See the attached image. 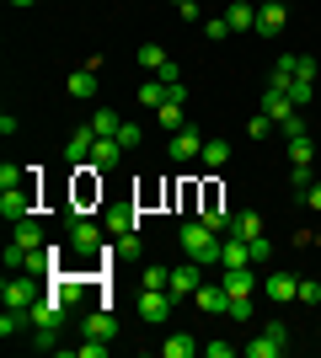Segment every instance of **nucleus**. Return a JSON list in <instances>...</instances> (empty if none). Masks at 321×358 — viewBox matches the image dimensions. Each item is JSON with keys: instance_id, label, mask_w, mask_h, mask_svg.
<instances>
[{"instance_id": "obj_1", "label": "nucleus", "mask_w": 321, "mask_h": 358, "mask_svg": "<svg viewBox=\"0 0 321 358\" xmlns=\"http://www.w3.org/2000/svg\"><path fill=\"white\" fill-rule=\"evenodd\" d=\"M183 252H187V262H199V268H214L220 262V236H214L204 220H193V224H183Z\"/></svg>"}, {"instance_id": "obj_2", "label": "nucleus", "mask_w": 321, "mask_h": 358, "mask_svg": "<svg viewBox=\"0 0 321 358\" xmlns=\"http://www.w3.org/2000/svg\"><path fill=\"white\" fill-rule=\"evenodd\" d=\"M32 203H38V187H32V177H22L16 182V187H6V193H0V214H6V220H32Z\"/></svg>"}, {"instance_id": "obj_3", "label": "nucleus", "mask_w": 321, "mask_h": 358, "mask_svg": "<svg viewBox=\"0 0 321 358\" xmlns=\"http://www.w3.org/2000/svg\"><path fill=\"white\" fill-rule=\"evenodd\" d=\"M27 321H32V331H59V321H64V289H54L48 299H32Z\"/></svg>"}, {"instance_id": "obj_4", "label": "nucleus", "mask_w": 321, "mask_h": 358, "mask_svg": "<svg viewBox=\"0 0 321 358\" xmlns=\"http://www.w3.org/2000/svg\"><path fill=\"white\" fill-rule=\"evenodd\" d=\"M0 299H6L11 310H32V299H38V289H32V273H27V278H22V273H6Z\"/></svg>"}, {"instance_id": "obj_5", "label": "nucleus", "mask_w": 321, "mask_h": 358, "mask_svg": "<svg viewBox=\"0 0 321 358\" xmlns=\"http://www.w3.org/2000/svg\"><path fill=\"white\" fill-rule=\"evenodd\" d=\"M284 343H290V331L278 327V321H268V331H257V337L246 343V358H278Z\"/></svg>"}, {"instance_id": "obj_6", "label": "nucleus", "mask_w": 321, "mask_h": 358, "mask_svg": "<svg viewBox=\"0 0 321 358\" xmlns=\"http://www.w3.org/2000/svg\"><path fill=\"white\" fill-rule=\"evenodd\" d=\"M171 305H177V299H171V289H145V294H139V321L161 327V321L171 315Z\"/></svg>"}, {"instance_id": "obj_7", "label": "nucleus", "mask_w": 321, "mask_h": 358, "mask_svg": "<svg viewBox=\"0 0 321 358\" xmlns=\"http://www.w3.org/2000/svg\"><path fill=\"white\" fill-rule=\"evenodd\" d=\"M171 299H193L204 289V273H199V262H183V268H171Z\"/></svg>"}, {"instance_id": "obj_8", "label": "nucleus", "mask_w": 321, "mask_h": 358, "mask_svg": "<svg viewBox=\"0 0 321 358\" xmlns=\"http://www.w3.org/2000/svg\"><path fill=\"white\" fill-rule=\"evenodd\" d=\"M199 155H204V134L183 123V134H171V161L187 166V161H199Z\"/></svg>"}, {"instance_id": "obj_9", "label": "nucleus", "mask_w": 321, "mask_h": 358, "mask_svg": "<svg viewBox=\"0 0 321 358\" xmlns=\"http://www.w3.org/2000/svg\"><path fill=\"white\" fill-rule=\"evenodd\" d=\"M70 252H80V257L102 252V230H97L92 220H76V224H70Z\"/></svg>"}, {"instance_id": "obj_10", "label": "nucleus", "mask_w": 321, "mask_h": 358, "mask_svg": "<svg viewBox=\"0 0 321 358\" xmlns=\"http://www.w3.org/2000/svg\"><path fill=\"white\" fill-rule=\"evenodd\" d=\"M123 155H129V150H123L113 134H107V139H97V145H92V171H113V166H118Z\"/></svg>"}, {"instance_id": "obj_11", "label": "nucleus", "mask_w": 321, "mask_h": 358, "mask_svg": "<svg viewBox=\"0 0 321 358\" xmlns=\"http://www.w3.org/2000/svg\"><path fill=\"white\" fill-rule=\"evenodd\" d=\"M220 268H252V246L241 236H225L220 241Z\"/></svg>"}, {"instance_id": "obj_12", "label": "nucleus", "mask_w": 321, "mask_h": 358, "mask_svg": "<svg viewBox=\"0 0 321 358\" xmlns=\"http://www.w3.org/2000/svg\"><path fill=\"white\" fill-rule=\"evenodd\" d=\"M92 145H97V129H92V123H80V129H76V134H70V139H64V161H86V155H92Z\"/></svg>"}, {"instance_id": "obj_13", "label": "nucleus", "mask_w": 321, "mask_h": 358, "mask_svg": "<svg viewBox=\"0 0 321 358\" xmlns=\"http://www.w3.org/2000/svg\"><path fill=\"white\" fill-rule=\"evenodd\" d=\"M193 305H199V310H209V315H225V310H230V294H225V284H204L199 294H193Z\"/></svg>"}, {"instance_id": "obj_14", "label": "nucleus", "mask_w": 321, "mask_h": 358, "mask_svg": "<svg viewBox=\"0 0 321 358\" xmlns=\"http://www.w3.org/2000/svg\"><path fill=\"white\" fill-rule=\"evenodd\" d=\"M262 113H268L273 123H290L294 113H300V107H294L290 96H284V91H273V86H268V91H262Z\"/></svg>"}, {"instance_id": "obj_15", "label": "nucleus", "mask_w": 321, "mask_h": 358, "mask_svg": "<svg viewBox=\"0 0 321 358\" xmlns=\"http://www.w3.org/2000/svg\"><path fill=\"white\" fill-rule=\"evenodd\" d=\"M225 22H230V32H257V6H252V0H236L225 11Z\"/></svg>"}, {"instance_id": "obj_16", "label": "nucleus", "mask_w": 321, "mask_h": 358, "mask_svg": "<svg viewBox=\"0 0 321 358\" xmlns=\"http://www.w3.org/2000/svg\"><path fill=\"white\" fill-rule=\"evenodd\" d=\"M225 294H257V273L252 268H225Z\"/></svg>"}, {"instance_id": "obj_17", "label": "nucleus", "mask_w": 321, "mask_h": 358, "mask_svg": "<svg viewBox=\"0 0 321 358\" xmlns=\"http://www.w3.org/2000/svg\"><path fill=\"white\" fill-rule=\"evenodd\" d=\"M64 91H70V96H80V102H86V96H97V70H92V64H86V70H76L70 80H64Z\"/></svg>"}, {"instance_id": "obj_18", "label": "nucleus", "mask_w": 321, "mask_h": 358, "mask_svg": "<svg viewBox=\"0 0 321 358\" xmlns=\"http://www.w3.org/2000/svg\"><path fill=\"white\" fill-rule=\"evenodd\" d=\"M257 32L262 38H278L284 32V6H257Z\"/></svg>"}, {"instance_id": "obj_19", "label": "nucleus", "mask_w": 321, "mask_h": 358, "mask_svg": "<svg viewBox=\"0 0 321 358\" xmlns=\"http://www.w3.org/2000/svg\"><path fill=\"white\" fill-rule=\"evenodd\" d=\"M294 294H300L294 273H268V299H294Z\"/></svg>"}, {"instance_id": "obj_20", "label": "nucleus", "mask_w": 321, "mask_h": 358, "mask_svg": "<svg viewBox=\"0 0 321 358\" xmlns=\"http://www.w3.org/2000/svg\"><path fill=\"white\" fill-rule=\"evenodd\" d=\"M86 337H118V321H113V310H92V315H86Z\"/></svg>"}, {"instance_id": "obj_21", "label": "nucleus", "mask_w": 321, "mask_h": 358, "mask_svg": "<svg viewBox=\"0 0 321 358\" xmlns=\"http://www.w3.org/2000/svg\"><path fill=\"white\" fill-rule=\"evenodd\" d=\"M161 353H166V358H193V353H199V337L177 331V337H166V343H161Z\"/></svg>"}, {"instance_id": "obj_22", "label": "nucleus", "mask_w": 321, "mask_h": 358, "mask_svg": "<svg viewBox=\"0 0 321 358\" xmlns=\"http://www.w3.org/2000/svg\"><path fill=\"white\" fill-rule=\"evenodd\" d=\"M16 246H27V252H43V230H38V220H16Z\"/></svg>"}, {"instance_id": "obj_23", "label": "nucleus", "mask_w": 321, "mask_h": 358, "mask_svg": "<svg viewBox=\"0 0 321 358\" xmlns=\"http://www.w3.org/2000/svg\"><path fill=\"white\" fill-rule=\"evenodd\" d=\"M199 161L209 166V171H220V166L230 161V145H225V139H204V155H199Z\"/></svg>"}, {"instance_id": "obj_24", "label": "nucleus", "mask_w": 321, "mask_h": 358, "mask_svg": "<svg viewBox=\"0 0 321 358\" xmlns=\"http://www.w3.org/2000/svg\"><path fill=\"white\" fill-rule=\"evenodd\" d=\"M230 236H241V241L262 236V214H236V224H230Z\"/></svg>"}, {"instance_id": "obj_25", "label": "nucleus", "mask_w": 321, "mask_h": 358, "mask_svg": "<svg viewBox=\"0 0 321 358\" xmlns=\"http://www.w3.org/2000/svg\"><path fill=\"white\" fill-rule=\"evenodd\" d=\"M118 113H113V107H97V118H92V129H97V139H107V134H118Z\"/></svg>"}, {"instance_id": "obj_26", "label": "nucleus", "mask_w": 321, "mask_h": 358, "mask_svg": "<svg viewBox=\"0 0 321 358\" xmlns=\"http://www.w3.org/2000/svg\"><path fill=\"white\" fill-rule=\"evenodd\" d=\"M290 161H294V166H311V161H316V145H311V134L290 139Z\"/></svg>"}, {"instance_id": "obj_27", "label": "nucleus", "mask_w": 321, "mask_h": 358, "mask_svg": "<svg viewBox=\"0 0 321 358\" xmlns=\"http://www.w3.org/2000/svg\"><path fill=\"white\" fill-rule=\"evenodd\" d=\"M139 64H145V70H161V64H166V48L161 43H139Z\"/></svg>"}, {"instance_id": "obj_28", "label": "nucleus", "mask_w": 321, "mask_h": 358, "mask_svg": "<svg viewBox=\"0 0 321 358\" xmlns=\"http://www.w3.org/2000/svg\"><path fill=\"white\" fill-rule=\"evenodd\" d=\"M22 321H27V310H11V305H6V315H0V337H16Z\"/></svg>"}, {"instance_id": "obj_29", "label": "nucleus", "mask_w": 321, "mask_h": 358, "mask_svg": "<svg viewBox=\"0 0 321 358\" xmlns=\"http://www.w3.org/2000/svg\"><path fill=\"white\" fill-rule=\"evenodd\" d=\"M311 91H316L311 80H290V86H284V96H290L294 107H306V102H311Z\"/></svg>"}, {"instance_id": "obj_30", "label": "nucleus", "mask_w": 321, "mask_h": 358, "mask_svg": "<svg viewBox=\"0 0 321 358\" xmlns=\"http://www.w3.org/2000/svg\"><path fill=\"white\" fill-rule=\"evenodd\" d=\"M113 139H118L123 150H134L139 139H145V129H139V123H118V134H113Z\"/></svg>"}, {"instance_id": "obj_31", "label": "nucleus", "mask_w": 321, "mask_h": 358, "mask_svg": "<svg viewBox=\"0 0 321 358\" xmlns=\"http://www.w3.org/2000/svg\"><path fill=\"white\" fill-rule=\"evenodd\" d=\"M139 102H145V107H161V102H166V80H155V86H139Z\"/></svg>"}, {"instance_id": "obj_32", "label": "nucleus", "mask_w": 321, "mask_h": 358, "mask_svg": "<svg viewBox=\"0 0 321 358\" xmlns=\"http://www.w3.org/2000/svg\"><path fill=\"white\" fill-rule=\"evenodd\" d=\"M273 129H278V123L268 118V113H257V118L246 123V134H252V139H268V134H273Z\"/></svg>"}, {"instance_id": "obj_33", "label": "nucleus", "mask_w": 321, "mask_h": 358, "mask_svg": "<svg viewBox=\"0 0 321 358\" xmlns=\"http://www.w3.org/2000/svg\"><path fill=\"white\" fill-rule=\"evenodd\" d=\"M225 315H230V321H252V294H236Z\"/></svg>"}, {"instance_id": "obj_34", "label": "nucleus", "mask_w": 321, "mask_h": 358, "mask_svg": "<svg viewBox=\"0 0 321 358\" xmlns=\"http://www.w3.org/2000/svg\"><path fill=\"white\" fill-rule=\"evenodd\" d=\"M204 32H209L214 43H225V38H230V22H225V16H209V22H204Z\"/></svg>"}, {"instance_id": "obj_35", "label": "nucleus", "mask_w": 321, "mask_h": 358, "mask_svg": "<svg viewBox=\"0 0 321 358\" xmlns=\"http://www.w3.org/2000/svg\"><path fill=\"white\" fill-rule=\"evenodd\" d=\"M155 113H161V123H166V129H177V123H183V102H161Z\"/></svg>"}, {"instance_id": "obj_36", "label": "nucleus", "mask_w": 321, "mask_h": 358, "mask_svg": "<svg viewBox=\"0 0 321 358\" xmlns=\"http://www.w3.org/2000/svg\"><path fill=\"white\" fill-rule=\"evenodd\" d=\"M294 198H300L306 209H316V214H321V182H311V187H300V193H294Z\"/></svg>"}, {"instance_id": "obj_37", "label": "nucleus", "mask_w": 321, "mask_h": 358, "mask_svg": "<svg viewBox=\"0 0 321 358\" xmlns=\"http://www.w3.org/2000/svg\"><path fill=\"white\" fill-rule=\"evenodd\" d=\"M294 299H300V305H316V299H321V284H316V278H300V294H294Z\"/></svg>"}, {"instance_id": "obj_38", "label": "nucleus", "mask_w": 321, "mask_h": 358, "mask_svg": "<svg viewBox=\"0 0 321 358\" xmlns=\"http://www.w3.org/2000/svg\"><path fill=\"white\" fill-rule=\"evenodd\" d=\"M76 353H80V358H107V337H92V343H80Z\"/></svg>"}, {"instance_id": "obj_39", "label": "nucleus", "mask_w": 321, "mask_h": 358, "mask_svg": "<svg viewBox=\"0 0 321 358\" xmlns=\"http://www.w3.org/2000/svg\"><path fill=\"white\" fill-rule=\"evenodd\" d=\"M246 246H252V262H268V257H273V246H268V236H252V241H246Z\"/></svg>"}, {"instance_id": "obj_40", "label": "nucleus", "mask_w": 321, "mask_h": 358, "mask_svg": "<svg viewBox=\"0 0 321 358\" xmlns=\"http://www.w3.org/2000/svg\"><path fill=\"white\" fill-rule=\"evenodd\" d=\"M166 284H171L166 268H145V289H166Z\"/></svg>"}, {"instance_id": "obj_41", "label": "nucleus", "mask_w": 321, "mask_h": 358, "mask_svg": "<svg viewBox=\"0 0 321 358\" xmlns=\"http://www.w3.org/2000/svg\"><path fill=\"white\" fill-rule=\"evenodd\" d=\"M27 177V171H22V166H0V193H6V187H16V182Z\"/></svg>"}, {"instance_id": "obj_42", "label": "nucleus", "mask_w": 321, "mask_h": 358, "mask_svg": "<svg viewBox=\"0 0 321 358\" xmlns=\"http://www.w3.org/2000/svg\"><path fill=\"white\" fill-rule=\"evenodd\" d=\"M107 230H118V236H129V230H134V214H107Z\"/></svg>"}, {"instance_id": "obj_43", "label": "nucleus", "mask_w": 321, "mask_h": 358, "mask_svg": "<svg viewBox=\"0 0 321 358\" xmlns=\"http://www.w3.org/2000/svg\"><path fill=\"white\" fill-rule=\"evenodd\" d=\"M155 80H166V86H177V80H183V64H161V70H155Z\"/></svg>"}, {"instance_id": "obj_44", "label": "nucleus", "mask_w": 321, "mask_h": 358, "mask_svg": "<svg viewBox=\"0 0 321 358\" xmlns=\"http://www.w3.org/2000/svg\"><path fill=\"white\" fill-rule=\"evenodd\" d=\"M294 80H311V86H316V59H294Z\"/></svg>"}, {"instance_id": "obj_45", "label": "nucleus", "mask_w": 321, "mask_h": 358, "mask_svg": "<svg viewBox=\"0 0 321 358\" xmlns=\"http://www.w3.org/2000/svg\"><path fill=\"white\" fill-rule=\"evenodd\" d=\"M278 129H284L290 139H300V134H306V113H294V118H290V123H278Z\"/></svg>"}, {"instance_id": "obj_46", "label": "nucleus", "mask_w": 321, "mask_h": 358, "mask_svg": "<svg viewBox=\"0 0 321 358\" xmlns=\"http://www.w3.org/2000/svg\"><path fill=\"white\" fill-rule=\"evenodd\" d=\"M171 6H177L183 16H199V0H171Z\"/></svg>"}, {"instance_id": "obj_47", "label": "nucleus", "mask_w": 321, "mask_h": 358, "mask_svg": "<svg viewBox=\"0 0 321 358\" xmlns=\"http://www.w3.org/2000/svg\"><path fill=\"white\" fill-rule=\"evenodd\" d=\"M11 6H38V0H11Z\"/></svg>"}, {"instance_id": "obj_48", "label": "nucleus", "mask_w": 321, "mask_h": 358, "mask_svg": "<svg viewBox=\"0 0 321 358\" xmlns=\"http://www.w3.org/2000/svg\"><path fill=\"white\" fill-rule=\"evenodd\" d=\"M262 6H284V0H262Z\"/></svg>"}, {"instance_id": "obj_49", "label": "nucleus", "mask_w": 321, "mask_h": 358, "mask_svg": "<svg viewBox=\"0 0 321 358\" xmlns=\"http://www.w3.org/2000/svg\"><path fill=\"white\" fill-rule=\"evenodd\" d=\"M316 343H321V331H316Z\"/></svg>"}]
</instances>
